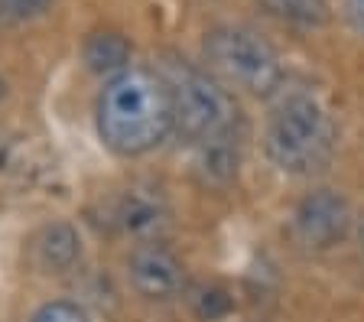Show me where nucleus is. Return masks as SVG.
<instances>
[{
    "label": "nucleus",
    "mask_w": 364,
    "mask_h": 322,
    "mask_svg": "<svg viewBox=\"0 0 364 322\" xmlns=\"http://www.w3.org/2000/svg\"><path fill=\"white\" fill-rule=\"evenodd\" d=\"M351 228V208L345 195L335 189L309 192L293 212L296 241L309 251H328L335 247Z\"/></svg>",
    "instance_id": "obj_5"
},
{
    "label": "nucleus",
    "mask_w": 364,
    "mask_h": 322,
    "mask_svg": "<svg viewBox=\"0 0 364 322\" xmlns=\"http://www.w3.org/2000/svg\"><path fill=\"white\" fill-rule=\"evenodd\" d=\"M0 4H4V0H0Z\"/></svg>",
    "instance_id": "obj_18"
},
{
    "label": "nucleus",
    "mask_w": 364,
    "mask_h": 322,
    "mask_svg": "<svg viewBox=\"0 0 364 322\" xmlns=\"http://www.w3.org/2000/svg\"><path fill=\"white\" fill-rule=\"evenodd\" d=\"M192 306H196V313L202 316V319H218V316H225L228 309H231V299H228L225 290H215V286H208V290H196V296H192Z\"/></svg>",
    "instance_id": "obj_13"
},
{
    "label": "nucleus",
    "mask_w": 364,
    "mask_h": 322,
    "mask_svg": "<svg viewBox=\"0 0 364 322\" xmlns=\"http://www.w3.org/2000/svg\"><path fill=\"white\" fill-rule=\"evenodd\" d=\"M338 131L322 101L306 92H293L273 107L264 134L270 163L293 176H309L332 163Z\"/></svg>",
    "instance_id": "obj_2"
},
{
    "label": "nucleus",
    "mask_w": 364,
    "mask_h": 322,
    "mask_svg": "<svg viewBox=\"0 0 364 322\" xmlns=\"http://www.w3.org/2000/svg\"><path fill=\"white\" fill-rule=\"evenodd\" d=\"M127 277L130 286L144 299H156V303H166V299L179 296L186 290V270L176 261V254H169L163 245H140L127 261Z\"/></svg>",
    "instance_id": "obj_6"
},
{
    "label": "nucleus",
    "mask_w": 364,
    "mask_h": 322,
    "mask_svg": "<svg viewBox=\"0 0 364 322\" xmlns=\"http://www.w3.org/2000/svg\"><path fill=\"white\" fill-rule=\"evenodd\" d=\"M107 222L130 238L150 241L169 225V205L159 195V189H144V186H130L117 192L111 202V218Z\"/></svg>",
    "instance_id": "obj_7"
},
{
    "label": "nucleus",
    "mask_w": 364,
    "mask_h": 322,
    "mask_svg": "<svg viewBox=\"0 0 364 322\" xmlns=\"http://www.w3.org/2000/svg\"><path fill=\"white\" fill-rule=\"evenodd\" d=\"M361 245H364V231H361Z\"/></svg>",
    "instance_id": "obj_17"
},
{
    "label": "nucleus",
    "mask_w": 364,
    "mask_h": 322,
    "mask_svg": "<svg viewBox=\"0 0 364 322\" xmlns=\"http://www.w3.org/2000/svg\"><path fill=\"white\" fill-rule=\"evenodd\" d=\"M205 65L221 85L270 98L283 85V62L267 39L244 26H218L202 43Z\"/></svg>",
    "instance_id": "obj_4"
},
{
    "label": "nucleus",
    "mask_w": 364,
    "mask_h": 322,
    "mask_svg": "<svg viewBox=\"0 0 364 322\" xmlns=\"http://www.w3.org/2000/svg\"><path fill=\"white\" fill-rule=\"evenodd\" d=\"M30 322H88L85 309L78 303H68V299H53L33 313Z\"/></svg>",
    "instance_id": "obj_12"
},
{
    "label": "nucleus",
    "mask_w": 364,
    "mask_h": 322,
    "mask_svg": "<svg viewBox=\"0 0 364 322\" xmlns=\"http://www.w3.org/2000/svg\"><path fill=\"white\" fill-rule=\"evenodd\" d=\"M267 14L289 20L299 26H326L328 23V0H257Z\"/></svg>",
    "instance_id": "obj_10"
},
{
    "label": "nucleus",
    "mask_w": 364,
    "mask_h": 322,
    "mask_svg": "<svg viewBox=\"0 0 364 322\" xmlns=\"http://www.w3.org/2000/svg\"><path fill=\"white\" fill-rule=\"evenodd\" d=\"M78 254H82V241H78V235H75L72 225L55 222V225H46V228L39 231L36 257L46 270L62 274V270H68L78 261Z\"/></svg>",
    "instance_id": "obj_8"
},
{
    "label": "nucleus",
    "mask_w": 364,
    "mask_h": 322,
    "mask_svg": "<svg viewBox=\"0 0 364 322\" xmlns=\"http://www.w3.org/2000/svg\"><path fill=\"white\" fill-rule=\"evenodd\" d=\"M4 4H10V7H16V10H26V14H33V10H43L49 0H4Z\"/></svg>",
    "instance_id": "obj_15"
},
{
    "label": "nucleus",
    "mask_w": 364,
    "mask_h": 322,
    "mask_svg": "<svg viewBox=\"0 0 364 322\" xmlns=\"http://www.w3.org/2000/svg\"><path fill=\"white\" fill-rule=\"evenodd\" d=\"M159 75L169 85L173 98V131L189 144H215V140H235L237 131V101L225 85L196 65L182 59H169Z\"/></svg>",
    "instance_id": "obj_3"
},
{
    "label": "nucleus",
    "mask_w": 364,
    "mask_h": 322,
    "mask_svg": "<svg viewBox=\"0 0 364 322\" xmlns=\"http://www.w3.org/2000/svg\"><path fill=\"white\" fill-rule=\"evenodd\" d=\"M4 95H7V82H4V78H0V98H4Z\"/></svg>",
    "instance_id": "obj_16"
},
{
    "label": "nucleus",
    "mask_w": 364,
    "mask_h": 322,
    "mask_svg": "<svg viewBox=\"0 0 364 322\" xmlns=\"http://www.w3.org/2000/svg\"><path fill=\"white\" fill-rule=\"evenodd\" d=\"M98 134L107 150L140 156L173 134V98L153 69H124L98 98Z\"/></svg>",
    "instance_id": "obj_1"
},
{
    "label": "nucleus",
    "mask_w": 364,
    "mask_h": 322,
    "mask_svg": "<svg viewBox=\"0 0 364 322\" xmlns=\"http://www.w3.org/2000/svg\"><path fill=\"white\" fill-rule=\"evenodd\" d=\"M127 59H130V46L117 33H95L85 43V62L98 75H121L127 69Z\"/></svg>",
    "instance_id": "obj_9"
},
{
    "label": "nucleus",
    "mask_w": 364,
    "mask_h": 322,
    "mask_svg": "<svg viewBox=\"0 0 364 322\" xmlns=\"http://www.w3.org/2000/svg\"><path fill=\"white\" fill-rule=\"evenodd\" d=\"M198 169L205 173V179H208V183H228V179L237 173V146H231V140L202 144Z\"/></svg>",
    "instance_id": "obj_11"
},
{
    "label": "nucleus",
    "mask_w": 364,
    "mask_h": 322,
    "mask_svg": "<svg viewBox=\"0 0 364 322\" xmlns=\"http://www.w3.org/2000/svg\"><path fill=\"white\" fill-rule=\"evenodd\" d=\"M345 20L358 36H364V0H345Z\"/></svg>",
    "instance_id": "obj_14"
}]
</instances>
